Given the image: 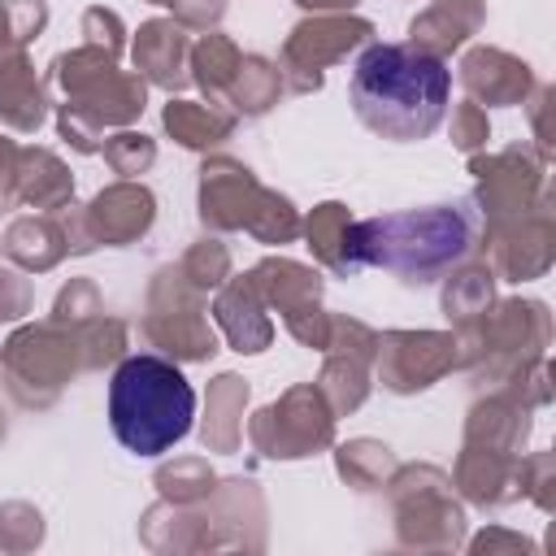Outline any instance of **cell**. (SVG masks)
Instances as JSON below:
<instances>
[{
	"instance_id": "cell-1",
	"label": "cell",
	"mask_w": 556,
	"mask_h": 556,
	"mask_svg": "<svg viewBox=\"0 0 556 556\" xmlns=\"http://www.w3.org/2000/svg\"><path fill=\"white\" fill-rule=\"evenodd\" d=\"M352 109L356 117L391 139V143H417L426 139L452 100V70L413 43H374L356 56L352 70Z\"/></svg>"
},
{
	"instance_id": "cell-2",
	"label": "cell",
	"mask_w": 556,
	"mask_h": 556,
	"mask_svg": "<svg viewBox=\"0 0 556 556\" xmlns=\"http://www.w3.org/2000/svg\"><path fill=\"white\" fill-rule=\"evenodd\" d=\"M195 421V387L165 356H126L109 378L113 439L135 456H161L187 439Z\"/></svg>"
}]
</instances>
